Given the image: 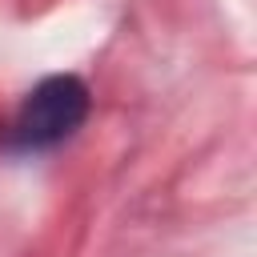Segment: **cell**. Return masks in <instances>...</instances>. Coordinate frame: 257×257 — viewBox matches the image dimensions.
Instances as JSON below:
<instances>
[{
  "label": "cell",
  "mask_w": 257,
  "mask_h": 257,
  "mask_svg": "<svg viewBox=\"0 0 257 257\" xmlns=\"http://www.w3.org/2000/svg\"><path fill=\"white\" fill-rule=\"evenodd\" d=\"M88 116V88L76 76H48L40 80L12 120V145L16 149H52L68 141Z\"/></svg>",
  "instance_id": "cell-1"
}]
</instances>
